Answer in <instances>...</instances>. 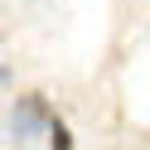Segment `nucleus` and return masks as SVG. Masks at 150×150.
<instances>
[{
	"mask_svg": "<svg viewBox=\"0 0 150 150\" xmlns=\"http://www.w3.org/2000/svg\"><path fill=\"white\" fill-rule=\"evenodd\" d=\"M44 131H49V140H53V145H58V150H68V145H73V136H68V126H63L58 116H49V121H44Z\"/></svg>",
	"mask_w": 150,
	"mask_h": 150,
	"instance_id": "f257e3e1",
	"label": "nucleus"
}]
</instances>
